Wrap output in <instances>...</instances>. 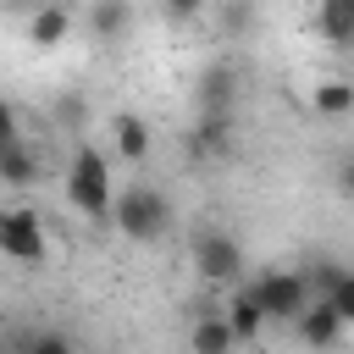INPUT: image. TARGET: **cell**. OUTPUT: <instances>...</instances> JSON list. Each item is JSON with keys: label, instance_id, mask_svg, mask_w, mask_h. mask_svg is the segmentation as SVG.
Returning a JSON list of instances; mask_svg holds the SVG:
<instances>
[{"label": "cell", "instance_id": "5bb4252c", "mask_svg": "<svg viewBox=\"0 0 354 354\" xmlns=\"http://www.w3.org/2000/svg\"><path fill=\"white\" fill-rule=\"evenodd\" d=\"M0 177H6L11 188H28V183L39 177V166H33V155L22 149V138H17V133H11V138H6V149H0Z\"/></svg>", "mask_w": 354, "mask_h": 354}, {"label": "cell", "instance_id": "e0dca14e", "mask_svg": "<svg viewBox=\"0 0 354 354\" xmlns=\"http://www.w3.org/2000/svg\"><path fill=\"white\" fill-rule=\"evenodd\" d=\"M227 100H232V72H210L205 77V105H221L227 111Z\"/></svg>", "mask_w": 354, "mask_h": 354}, {"label": "cell", "instance_id": "2e32d148", "mask_svg": "<svg viewBox=\"0 0 354 354\" xmlns=\"http://www.w3.org/2000/svg\"><path fill=\"white\" fill-rule=\"evenodd\" d=\"M326 299H332V304H337V315L354 326V271H343V277H337V288H332Z\"/></svg>", "mask_w": 354, "mask_h": 354}, {"label": "cell", "instance_id": "5b68a950", "mask_svg": "<svg viewBox=\"0 0 354 354\" xmlns=\"http://www.w3.org/2000/svg\"><path fill=\"white\" fill-rule=\"evenodd\" d=\"M0 254L17 266H39L44 260V221L33 210H6L0 216Z\"/></svg>", "mask_w": 354, "mask_h": 354}, {"label": "cell", "instance_id": "7a4b0ae2", "mask_svg": "<svg viewBox=\"0 0 354 354\" xmlns=\"http://www.w3.org/2000/svg\"><path fill=\"white\" fill-rule=\"evenodd\" d=\"M111 221H116V232H122V238H133V243H149V238H160V232H166V221H171V205H166V194H160V188H144V183H133V188H122V194H116V210H111Z\"/></svg>", "mask_w": 354, "mask_h": 354}, {"label": "cell", "instance_id": "ac0fdd59", "mask_svg": "<svg viewBox=\"0 0 354 354\" xmlns=\"http://www.w3.org/2000/svg\"><path fill=\"white\" fill-rule=\"evenodd\" d=\"M22 348H28V354H66V348H72V343H66V337H61V332H39V337H28V343H22Z\"/></svg>", "mask_w": 354, "mask_h": 354}, {"label": "cell", "instance_id": "277c9868", "mask_svg": "<svg viewBox=\"0 0 354 354\" xmlns=\"http://www.w3.org/2000/svg\"><path fill=\"white\" fill-rule=\"evenodd\" d=\"M194 271L205 277V282H238L243 277V249H238V238L232 232H199L194 238Z\"/></svg>", "mask_w": 354, "mask_h": 354}, {"label": "cell", "instance_id": "ffe728a7", "mask_svg": "<svg viewBox=\"0 0 354 354\" xmlns=\"http://www.w3.org/2000/svg\"><path fill=\"white\" fill-rule=\"evenodd\" d=\"M160 6H166V17H177V22H188V17L205 11V0H160Z\"/></svg>", "mask_w": 354, "mask_h": 354}, {"label": "cell", "instance_id": "8fae6325", "mask_svg": "<svg viewBox=\"0 0 354 354\" xmlns=\"http://www.w3.org/2000/svg\"><path fill=\"white\" fill-rule=\"evenodd\" d=\"M188 343H194L199 354H227V348L238 343V332H232V321H227V310H205V315L194 321V332H188Z\"/></svg>", "mask_w": 354, "mask_h": 354}, {"label": "cell", "instance_id": "9a60e30c", "mask_svg": "<svg viewBox=\"0 0 354 354\" xmlns=\"http://www.w3.org/2000/svg\"><path fill=\"white\" fill-rule=\"evenodd\" d=\"M127 28V0H94L88 6V33L94 39H122Z\"/></svg>", "mask_w": 354, "mask_h": 354}, {"label": "cell", "instance_id": "30bf717a", "mask_svg": "<svg viewBox=\"0 0 354 354\" xmlns=\"http://www.w3.org/2000/svg\"><path fill=\"white\" fill-rule=\"evenodd\" d=\"M315 33L326 44H354V0H315Z\"/></svg>", "mask_w": 354, "mask_h": 354}, {"label": "cell", "instance_id": "44dd1931", "mask_svg": "<svg viewBox=\"0 0 354 354\" xmlns=\"http://www.w3.org/2000/svg\"><path fill=\"white\" fill-rule=\"evenodd\" d=\"M243 22H249V6H243V0H232V6H227V28H232V33H238V28H243Z\"/></svg>", "mask_w": 354, "mask_h": 354}, {"label": "cell", "instance_id": "6da1fadb", "mask_svg": "<svg viewBox=\"0 0 354 354\" xmlns=\"http://www.w3.org/2000/svg\"><path fill=\"white\" fill-rule=\"evenodd\" d=\"M66 199H72L77 216H88V221H111V210H116L111 160H105L94 144H77V149H72V166H66Z\"/></svg>", "mask_w": 354, "mask_h": 354}, {"label": "cell", "instance_id": "ba28073f", "mask_svg": "<svg viewBox=\"0 0 354 354\" xmlns=\"http://www.w3.org/2000/svg\"><path fill=\"white\" fill-rule=\"evenodd\" d=\"M227 321H232V332H238V343H254L260 332H266V304H260V293H254V282L249 288H238L232 299H227Z\"/></svg>", "mask_w": 354, "mask_h": 354}, {"label": "cell", "instance_id": "8992f818", "mask_svg": "<svg viewBox=\"0 0 354 354\" xmlns=\"http://www.w3.org/2000/svg\"><path fill=\"white\" fill-rule=\"evenodd\" d=\"M343 315H337V304L326 299V293H315L310 304H304V315H299V337L310 343V348H332L337 337H343Z\"/></svg>", "mask_w": 354, "mask_h": 354}, {"label": "cell", "instance_id": "d6986e66", "mask_svg": "<svg viewBox=\"0 0 354 354\" xmlns=\"http://www.w3.org/2000/svg\"><path fill=\"white\" fill-rule=\"evenodd\" d=\"M337 277H343V271H337V266H326V260H321V266H310V288H315V293H332V288H337Z\"/></svg>", "mask_w": 354, "mask_h": 354}, {"label": "cell", "instance_id": "3957f363", "mask_svg": "<svg viewBox=\"0 0 354 354\" xmlns=\"http://www.w3.org/2000/svg\"><path fill=\"white\" fill-rule=\"evenodd\" d=\"M254 293H260V304H266L271 321H299L304 304L315 299L310 277H299V271H260L254 277Z\"/></svg>", "mask_w": 354, "mask_h": 354}, {"label": "cell", "instance_id": "7402d4cb", "mask_svg": "<svg viewBox=\"0 0 354 354\" xmlns=\"http://www.w3.org/2000/svg\"><path fill=\"white\" fill-rule=\"evenodd\" d=\"M337 183H343V194H354V160L343 166V177H337Z\"/></svg>", "mask_w": 354, "mask_h": 354}, {"label": "cell", "instance_id": "4fadbf2b", "mask_svg": "<svg viewBox=\"0 0 354 354\" xmlns=\"http://www.w3.org/2000/svg\"><path fill=\"white\" fill-rule=\"evenodd\" d=\"M66 33H72V17H66L61 6H39V11H33V22H28V44H39V50L66 44Z\"/></svg>", "mask_w": 354, "mask_h": 354}, {"label": "cell", "instance_id": "52a82bcc", "mask_svg": "<svg viewBox=\"0 0 354 354\" xmlns=\"http://www.w3.org/2000/svg\"><path fill=\"white\" fill-rule=\"evenodd\" d=\"M188 149H194L199 160L227 155V149H232V116H227L221 105H205V116H199V122H194V133H188Z\"/></svg>", "mask_w": 354, "mask_h": 354}, {"label": "cell", "instance_id": "7c38bea8", "mask_svg": "<svg viewBox=\"0 0 354 354\" xmlns=\"http://www.w3.org/2000/svg\"><path fill=\"white\" fill-rule=\"evenodd\" d=\"M310 105H315L326 122L348 116V111H354V77H321V83L310 88Z\"/></svg>", "mask_w": 354, "mask_h": 354}, {"label": "cell", "instance_id": "9c48e42d", "mask_svg": "<svg viewBox=\"0 0 354 354\" xmlns=\"http://www.w3.org/2000/svg\"><path fill=\"white\" fill-rule=\"evenodd\" d=\"M111 144H116V155H122V160H133V166H138V160H149V144H155V138H149V122H144V116L122 111V116L111 122Z\"/></svg>", "mask_w": 354, "mask_h": 354}]
</instances>
